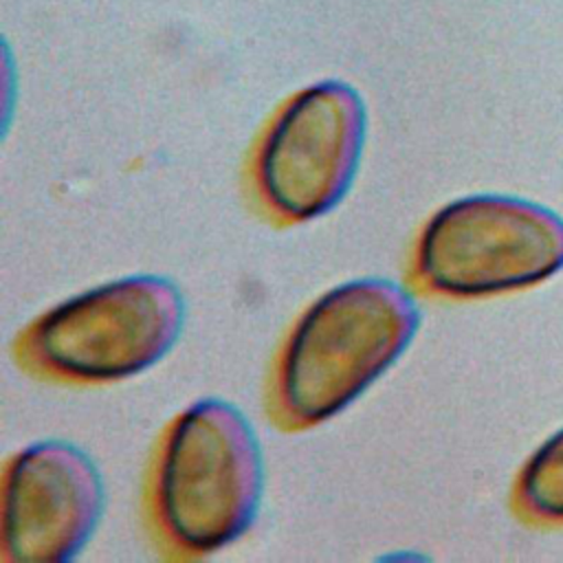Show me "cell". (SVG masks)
<instances>
[{
  "label": "cell",
  "mask_w": 563,
  "mask_h": 563,
  "mask_svg": "<svg viewBox=\"0 0 563 563\" xmlns=\"http://www.w3.org/2000/svg\"><path fill=\"white\" fill-rule=\"evenodd\" d=\"M411 295L385 279H354L314 299L284 336L268 374L266 411L282 431L312 429L352 405L418 330Z\"/></svg>",
  "instance_id": "obj_1"
},
{
  "label": "cell",
  "mask_w": 563,
  "mask_h": 563,
  "mask_svg": "<svg viewBox=\"0 0 563 563\" xmlns=\"http://www.w3.org/2000/svg\"><path fill=\"white\" fill-rule=\"evenodd\" d=\"M264 486L257 438L229 402L205 398L163 429L145 479L156 545L172 559H200L240 539Z\"/></svg>",
  "instance_id": "obj_2"
},
{
  "label": "cell",
  "mask_w": 563,
  "mask_h": 563,
  "mask_svg": "<svg viewBox=\"0 0 563 563\" xmlns=\"http://www.w3.org/2000/svg\"><path fill=\"white\" fill-rule=\"evenodd\" d=\"M180 290L158 275L114 279L35 317L15 339V361L37 378L106 385L141 374L176 343Z\"/></svg>",
  "instance_id": "obj_3"
},
{
  "label": "cell",
  "mask_w": 563,
  "mask_h": 563,
  "mask_svg": "<svg viewBox=\"0 0 563 563\" xmlns=\"http://www.w3.org/2000/svg\"><path fill=\"white\" fill-rule=\"evenodd\" d=\"M563 266V222L506 196H466L420 229L409 279L422 292L473 299L543 282Z\"/></svg>",
  "instance_id": "obj_4"
},
{
  "label": "cell",
  "mask_w": 563,
  "mask_h": 563,
  "mask_svg": "<svg viewBox=\"0 0 563 563\" xmlns=\"http://www.w3.org/2000/svg\"><path fill=\"white\" fill-rule=\"evenodd\" d=\"M365 143V106L343 81H319L279 106L251 161L255 207L275 224L310 222L352 185Z\"/></svg>",
  "instance_id": "obj_5"
},
{
  "label": "cell",
  "mask_w": 563,
  "mask_h": 563,
  "mask_svg": "<svg viewBox=\"0 0 563 563\" xmlns=\"http://www.w3.org/2000/svg\"><path fill=\"white\" fill-rule=\"evenodd\" d=\"M101 510V475L81 449L62 440L29 444L2 475V559L70 561L90 539Z\"/></svg>",
  "instance_id": "obj_6"
},
{
  "label": "cell",
  "mask_w": 563,
  "mask_h": 563,
  "mask_svg": "<svg viewBox=\"0 0 563 563\" xmlns=\"http://www.w3.org/2000/svg\"><path fill=\"white\" fill-rule=\"evenodd\" d=\"M519 508L537 519H563V429L528 460L517 484Z\"/></svg>",
  "instance_id": "obj_7"
}]
</instances>
